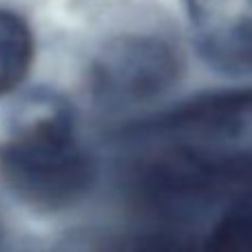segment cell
I'll return each instance as SVG.
<instances>
[{
  "label": "cell",
  "instance_id": "obj_2",
  "mask_svg": "<svg viewBox=\"0 0 252 252\" xmlns=\"http://www.w3.org/2000/svg\"><path fill=\"white\" fill-rule=\"evenodd\" d=\"M182 56L155 33H122L104 42L89 64V93L109 111L142 106L166 95L182 75Z\"/></svg>",
  "mask_w": 252,
  "mask_h": 252
},
{
  "label": "cell",
  "instance_id": "obj_6",
  "mask_svg": "<svg viewBox=\"0 0 252 252\" xmlns=\"http://www.w3.org/2000/svg\"><path fill=\"white\" fill-rule=\"evenodd\" d=\"M106 252H201L199 241L186 239L168 232H153V235L135 237L133 241H124Z\"/></svg>",
  "mask_w": 252,
  "mask_h": 252
},
{
  "label": "cell",
  "instance_id": "obj_7",
  "mask_svg": "<svg viewBox=\"0 0 252 252\" xmlns=\"http://www.w3.org/2000/svg\"><path fill=\"white\" fill-rule=\"evenodd\" d=\"M0 237H2V230H0Z\"/></svg>",
  "mask_w": 252,
  "mask_h": 252
},
{
  "label": "cell",
  "instance_id": "obj_5",
  "mask_svg": "<svg viewBox=\"0 0 252 252\" xmlns=\"http://www.w3.org/2000/svg\"><path fill=\"white\" fill-rule=\"evenodd\" d=\"M199 246L201 252H252V188L228 201Z\"/></svg>",
  "mask_w": 252,
  "mask_h": 252
},
{
  "label": "cell",
  "instance_id": "obj_1",
  "mask_svg": "<svg viewBox=\"0 0 252 252\" xmlns=\"http://www.w3.org/2000/svg\"><path fill=\"white\" fill-rule=\"evenodd\" d=\"M97 164L84 144L75 111L62 95H29L0 139V179L38 213L78 206L95 186Z\"/></svg>",
  "mask_w": 252,
  "mask_h": 252
},
{
  "label": "cell",
  "instance_id": "obj_4",
  "mask_svg": "<svg viewBox=\"0 0 252 252\" xmlns=\"http://www.w3.org/2000/svg\"><path fill=\"white\" fill-rule=\"evenodd\" d=\"M35 58V40L29 22L16 11L0 9V97L25 82Z\"/></svg>",
  "mask_w": 252,
  "mask_h": 252
},
{
  "label": "cell",
  "instance_id": "obj_3",
  "mask_svg": "<svg viewBox=\"0 0 252 252\" xmlns=\"http://www.w3.org/2000/svg\"><path fill=\"white\" fill-rule=\"evenodd\" d=\"M197 51L213 69L252 75V0H184Z\"/></svg>",
  "mask_w": 252,
  "mask_h": 252
}]
</instances>
